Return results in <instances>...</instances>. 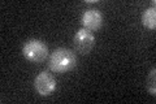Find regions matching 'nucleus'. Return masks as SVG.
Listing matches in <instances>:
<instances>
[{
	"mask_svg": "<svg viewBox=\"0 0 156 104\" xmlns=\"http://www.w3.org/2000/svg\"><path fill=\"white\" fill-rule=\"evenodd\" d=\"M73 44H74V49L80 55H87L92 51V48L95 46V37L90 30L81 27L74 34Z\"/></svg>",
	"mask_w": 156,
	"mask_h": 104,
	"instance_id": "20e7f679",
	"label": "nucleus"
},
{
	"mask_svg": "<svg viewBox=\"0 0 156 104\" xmlns=\"http://www.w3.org/2000/svg\"><path fill=\"white\" fill-rule=\"evenodd\" d=\"M77 65V56L66 47L55 48L48 59V66L53 73L64 74L73 70Z\"/></svg>",
	"mask_w": 156,
	"mask_h": 104,
	"instance_id": "f257e3e1",
	"label": "nucleus"
},
{
	"mask_svg": "<svg viewBox=\"0 0 156 104\" xmlns=\"http://www.w3.org/2000/svg\"><path fill=\"white\" fill-rule=\"evenodd\" d=\"M81 23L85 29L90 31L99 30L103 25V14L99 9L96 8H89L83 12L81 17Z\"/></svg>",
	"mask_w": 156,
	"mask_h": 104,
	"instance_id": "39448f33",
	"label": "nucleus"
},
{
	"mask_svg": "<svg viewBox=\"0 0 156 104\" xmlns=\"http://www.w3.org/2000/svg\"><path fill=\"white\" fill-rule=\"evenodd\" d=\"M34 88L41 96H51L57 88V82L50 72L42 70L34 78Z\"/></svg>",
	"mask_w": 156,
	"mask_h": 104,
	"instance_id": "7ed1b4c3",
	"label": "nucleus"
},
{
	"mask_svg": "<svg viewBox=\"0 0 156 104\" xmlns=\"http://www.w3.org/2000/svg\"><path fill=\"white\" fill-rule=\"evenodd\" d=\"M156 69L152 68L148 73V77H147V88H148V92L151 94L152 96L156 95V87H155V76H156Z\"/></svg>",
	"mask_w": 156,
	"mask_h": 104,
	"instance_id": "0eeeda50",
	"label": "nucleus"
},
{
	"mask_svg": "<svg viewBox=\"0 0 156 104\" xmlns=\"http://www.w3.org/2000/svg\"><path fill=\"white\" fill-rule=\"evenodd\" d=\"M140 21H142L144 27L150 29V30H155L156 29V9H155V7H150L146 9L142 13Z\"/></svg>",
	"mask_w": 156,
	"mask_h": 104,
	"instance_id": "423d86ee",
	"label": "nucleus"
},
{
	"mask_svg": "<svg viewBox=\"0 0 156 104\" xmlns=\"http://www.w3.org/2000/svg\"><path fill=\"white\" fill-rule=\"evenodd\" d=\"M22 55L29 63L41 64L47 60L48 46L41 39H29L22 46Z\"/></svg>",
	"mask_w": 156,
	"mask_h": 104,
	"instance_id": "f03ea898",
	"label": "nucleus"
}]
</instances>
